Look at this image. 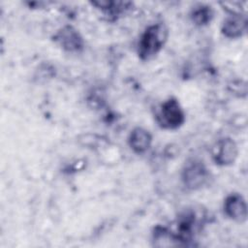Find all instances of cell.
I'll list each match as a JSON object with an SVG mask.
<instances>
[{
    "instance_id": "7",
    "label": "cell",
    "mask_w": 248,
    "mask_h": 248,
    "mask_svg": "<svg viewBox=\"0 0 248 248\" xmlns=\"http://www.w3.org/2000/svg\"><path fill=\"white\" fill-rule=\"evenodd\" d=\"M247 31V17L245 14H229L221 26V33L229 39L242 37Z\"/></svg>"
},
{
    "instance_id": "1",
    "label": "cell",
    "mask_w": 248,
    "mask_h": 248,
    "mask_svg": "<svg viewBox=\"0 0 248 248\" xmlns=\"http://www.w3.org/2000/svg\"><path fill=\"white\" fill-rule=\"evenodd\" d=\"M168 28L163 23H154L145 28L138 43V55L142 61L155 57L168 39Z\"/></svg>"
},
{
    "instance_id": "5",
    "label": "cell",
    "mask_w": 248,
    "mask_h": 248,
    "mask_svg": "<svg viewBox=\"0 0 248 248\" xmlns=\"http://www.w3.org/2000/svg\"><path fill=\"white\" fill-rule=\"evenodd\" d=\"M238 155L236 142L231 138L219 139L213 145L211 157L214 163L221 167L232 165Z\"/></svg>"
},
{
    "instance_id": "9",
    "label": "cell",
    "mask_w": 248,
    "mask_h": 248,
    "mask_svg": "<svg viewBox=\"0 0 248 248\" xmlns=\"http://www.w3.org/2000/svg\"><path fill=\"white\" fill-rule=\"evenodd\" d=\"M152 143V136L146 129L142 127L134 128L129 137L128 144L130 148L138 154H142L146 152Z\"/></svg>"
},
{
    "instance_id": "4",
    "label": "cell",
    "mask_w": 248,
    "mask_h": 248,
    "mask_svg": "<svg viewBox=\"0 0 248 248\" xmlns=\"http://www.w3.org/2000/svg\"><path fill=\"white\" fill-rule=\"evenodd\" d=\"M52 40L67 52L78 53L84 48V41L78 29L72 25H64L56 31Z\"/></svg>"
},
{
    "instance_id": "8",
    "label": "cell",
    "mask_w": 248,
    "mask_h": 248,
    "mask_svg": "<svg viewBox=\"0 0 248 248\" xmlns=\"http://www.w3.org/2000/svg\"><path fill=\"white\" fill-rule=\"evenodd\" d=\"M90 4L100 10L107 19L110 21L116 20L133 6L132 2L127 1H93Z\"/></svg>"
},
{
    "instance_id": "6",
    "label": "cell",
    "mask_w": 248,
    "mask_h": 248,
    "mask_svg": "<svg viewBox=\"0 0 248 248\" xmlns=\"http://www.w3.org/2000/svg\"><path fill=\"white\" fill-rule=\"evenodd\" d=\"M225 215L238 223H242L247 219V204L242 195L232 193L226 197L223 204Z\"/></svg>"
},
{
    "instance_id": "3",
    "label": "cell",
    "mask_w": 248,
    "mask_h": 248,
    "mask_svg": "<svg viewBox=\"0 0 248 248\" xmlns=\"http://www.w3.org/2000/svg\"><path fill=\"white\" fill-rule=\"evenodd\" d=\"M209 177V171L204 163L199 159L188 160L181 171V180L189 190L202 188Z\"/></svg>"
},
{
    "instance_id": "10",
    "label": "cell",
    "mask_w": 248,
    "mask_h": 248,
    "mask_svg": "<svg viewBox=\"0 0 248 248\" xmlns=\"http://www.w3.org/2000/svg\"><path fill=\"white\" fill-rule=\"evenodd\" d=\"M214 16V11L211 6L200 4L196 6L190 14L192 22L197 26H204L210 23Z\"/></svg>"
},
{
    "instance_id": "2",
    "label": "cell",
    "mask_w": 248,
    "mask_h": 248,
    "mask_svg": "<svg viewBox=\"0 0 248 248\" xmlns=\"http://www.w3.org/2000/svg\"><path fill=\"white\" fill-rule=\"evenodd\" d=\"M155 118L162 129L175 130L184 124L185 112L178 100L170 97L160 105Z\"/></svg>"
}]
</instances>
